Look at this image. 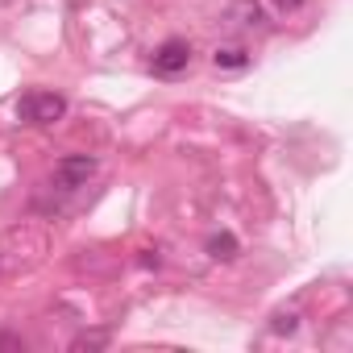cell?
Instances as JSON below:
<instances>
[{
  "label": "cell",
  "instance_id": "cell-7",
  "mask_svg": "<svg viewBox=\"0 0 353 353\" xmlns=\"http://www.w3.org/2000/svg\"><path fill=\"white\" fill-rule=\"evenodd\" d=\"M299 5H303V0H274V9H279V13H295Z\"/></svg>",
  "mask_w": 353,
  "mask_h": 353
},
{
  "label": "cell",
  "instance_id": "cell-3",
  "mask_svg": "<svg viewBox=\"0 0 353 353\" xmlns=\"http://www.w3.org/2000/svg\"><path fill=\"white\" fill-rule=\"evenodd\" d=\"M188 63H192V46L183 38H166L158 46V54H154V71L158 75H179V71H188Z\"/></svg>",
  "mask_w": 353,
  "mask_h": 353
},
{
  "label": "cell",
  "instance_id": "cell-1",
  "mask_svg": "<svg viewBox=\"0 0 353 353\" xmlns=\"http://www.w3.org/2000/svg\"><path fill=\"white\" fill-rule=\"evenodd\" d=\"M17 117L30 121V125H54L67 117V100L59 92H26L17 100Z\"/></svg>",
  "mask_w": 353,
  "mask_h": 353
},
{
  "label": "cell",
  "instance_id": "cell-5",
  "mask_svg": "<svg viewBox=\"0 0 353 353\" xmlns=\"http://www.w3.org/2000/svg\"><path fill=\"white\" fill-rule=\"evenodd\" d=\"M212 59H216V67H229V71H237V67H245V63H250V54H245L241 46H221Z\"/></svg>",
  "mask_w": 353,
  "mask_h": 353
},
{
  "label": "cell",
  "instance_id": "cell-4",
  "mask_svg": "<svg viewBox=\"0 0 353 353\" xmlns=\"http://www.w3.org/2000/svg\"><path fill=\"white\" fill-rule=\"evenodd\" d=\"M208 254L221 258V262L237 258V237H233V233H212V237H208Z\"/></svg>",
  "mask_w": 353,
  "mask_h": 353
},
{
  "label": "cell",
  "instance_id": "cell-6",
  "mask_svg": "<svg viewBox=\"0 0 353 353\" xmlns=\"http://www.w3.org/2000/svg\"><path fill=\"white\" fill-rule=\"evenodd\" d=\"M274 332H295V316H274Z\"/></svg>",
  "mask_w": 353,
  "mask_h": 353
},
{
  "label": "cell",
  "instance_id": "cell-2",
  "mask_svg": "<svg viewBox=\"0 0 353 353\" xmlns=\"http://www.w3.org/2000/svg\"><path fill=\"white\" fill-rule=\"evenodd\" d=\"M96 158L92 154H67L59 166H54V183L63 188V192H79V188H88V179L96 174Z\"/></svg>",
  "mask_w": 353,
  "mask_h": 353
}]
</instances>
